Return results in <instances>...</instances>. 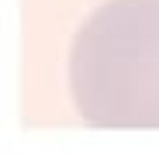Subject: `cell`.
Here are the masks:
<instances>
[{"instance_id":"6da1fadb","label":"cell","mask_w":159,"mask_h":155,"mask_svg":"<svg viewBox=\"0 0 159 155\" xmlns=\"http://www.w3.org/2000/svg\"><path fill=\"white\" fill-rule=\"evenodd\" d=\"M69 93L90 127L159 131V0H107L83 21Z\"/></svg>"}]
</instances>
